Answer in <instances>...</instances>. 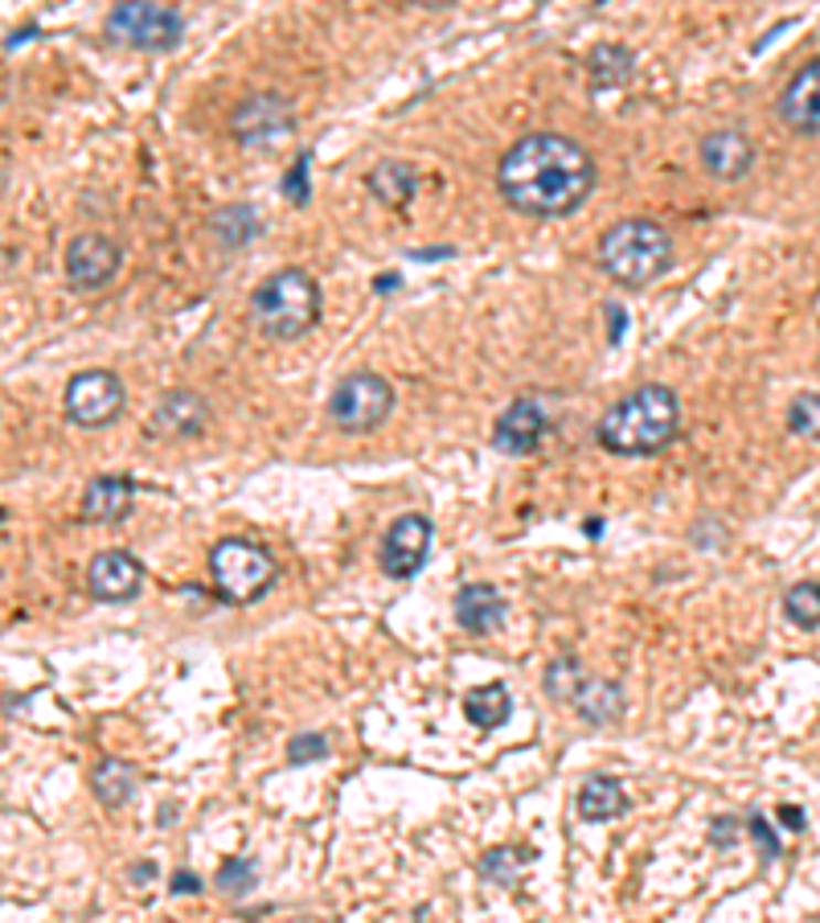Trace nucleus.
<instances>
[{"label": "nucleus", "mask_w": 820, "mask_h": 923, "mask_svg": "<svg viewBox=\"0 0 820 923\" xmlns=\"http://www.w3.org/2000/svg\"><path fill=\"white\" fill-rule=\"evenodd\" d=\"M497 189L525 218H566L595 189V160L558 131H530L497 165Z\"/></svg>", "instance_id": "obj_1"}, {"label": "nucleus", "mask_w": 820, "mask_h": 923, "mask_svg": "<svg viewBox=\"0 0 820 923\" xmlns=\"http://www.w3.org/2000/svg\"><path fill=\"white\" fill-rule=\"evenodd\" d=\"M677 432H681V403L661 382H648L624 394L619 403L607 406V415L595 427L599 444L611 456H657L673 444Z\"/></svg>", "instance_id": "obj_2"}, {"label": "nucleus", "mask_w": 820, "mask_h": 923, "mask_svg": "<svg viewBox=\"0 0 820 923\" xmlns=\"http://www.w3.org/2000/svg\"><path fill=\"white\" fill-rule=\"evenodd\" d=\"M599 267L619 288H648L673 267V238L652 218H624L599 238Z\"/></svg>", "instance_id": "obj_3"}, {"label": "nucleus", "mask_w": 820, "mask_h": 923, "mask_svg": "<svg viewBox=\"0 0 820 923\" xmlns=\"http://www.w3.org/2000/svg\"><path fill=\"white\" fill-rule=\"evenodd\" d=\"M320 320V288L317 279L300 267L271 272L259 288L251 291V325L267 341H300Z\"/></svg>", "instance_id": "obj_4"}, {"label": "nucleus", "mask_w": 820, "mask_h": 923, "mask_svg": "<svg viewBox=\"0 0 820 923\" xmlns=\"http://www.w3.org/2000/svg\"><path fill=\"white\" fill-rule=\"evenodd\" d=\"M279 563L271 559V550H263L259 542H246V538H222L210 550V579H214V592L226 604H255L271 592Z\"/></svg>", "instance_id": "obj_5"}, {"label": "nucleus", "mask_w": 820, "mask_h": 923, "mask_svg": "<svg viewBox=\"0 0 820 923\" xmlns=\"http://www.w3.org/2000/svg\"><path fill=\"white\" fill-rule=\"evenodd\" d=\"M185 21L177 9L160 4V0H119L116 9L107 13V38L128 50H173L181 45Z\"/></svg>", "instance_id": "obj_6"}, {"label": "nucleus", "mask_w": 820, "mask_h": 923, "mask_svg": "<svg viewBox=\"0 0 820 923\" xmlns=\"http://www.w3.org/2000/svg\"><path fill=\"white\" fill-rule=\"evenodd\" d=\"M390 411H394V386L382 374H374V370L349 374L329 399V418L345 435L377 432L390 418Z\"/></svg>", "instance_id": "obj_7"}, {"label": "nucleus", "mask_w": 820, "mask_h": 923, "mask_svg": "<svg viewBox=\"0 0 820 923\" xmlns=\"http://www.w3.org/2000/svg\"><path fill=\"white\" fill-rule=\"evenodd\" d=\"M62 403H66V418L74 427L99 432L124 415V382L111 370H83L66 382Z\"/></svg>", "instance_id": "obj_8"}, {"label": "nucleus", "mask_w": 820, "mask_h": 923, "mask_svg": "<svg viewBox=\"0 0 820 923\" xmlns=\"http://www.w3.org/2000/svg\"><path fill=\"white\" fill-rule=\"evenodd\" d=\"M231 131L243 148H275L296 131V112L284 95H246L231 112Z\"/></svg>", "instance_id": "obj_9"}, {"label": "nucleus", "mask_w": 820, "mask_h": 923, "mask_svg": "<svg viewBox=\"0 0 820 923\" xmlns=\"http://www.w3.org/2000/svg\"><path fill=\"white\" fill-rule=\"evenodd\" d=\"M432 521L423 513H403V518L390 521L386 538L377 547V566L386 579H415L427 563V550H432Z\"/></svg>", "instance_id": "obj_10"}, {"label": "nucleus", "mask_w": 820, "mask_h": 923, "mask_svg": "<svg viewBox=\"0 0 820 923\" xmlns=\"http://www.w3.org/2000/svg\"><path fill=\"white\" fill-rule=\"evenodd\" d=\"M550 435V406L537 394H521L504 406L497 427H492V447L504 456H530L542 447V439Z\"/></svg>", "instance_id": "obj_11"}, {"label": "nucleus", "mask_w": 820, "mask_h": 923, "mask_svg": "<svg viewBox=\"0 0 820 923\" xmlns=\"http://www.w3.org/2000/svg\"><path fill=\"white\" fill-rule=\"evenodd\" d=\"M124 251L107 234H78L66 246V279L74 291H99L119 275Z\"/></svg>", "instance_id": "obj_12"}, {"label": "nucleus", "mask_w": 820, "mask_h": 923, "mask_svg": "<svg viewBox=\"0 0 820 923\" xmlns=\"http://www.w3.org/2000/svg\"><path fill=\"white\" fill-rule=\"evenodd\" d=\"M145 587V566L128 550H99L87 566V592L99 604H128Z\"/></svg>", "instance_id": "obj_13"}, {"label": "nucleus", "mask_w": 820, "mask_h": 923, "mask_svg": "<svg viewBox=\"0 0 820 923\" xmlns=\"http://www.w3.org/2000/svg\"><path fill=\"white\" fill-rule=\"evenodd\" d=\"M779 119L800 136H820V59L788 78V87L779 91Z\"/></svg>", "instance_id": "obj_14"}, {"label": "nucleus", "mask_w": 820, "mask_h": 923, "mask_svg": "<svg viewBox=\"0 0 820 923\" xmlns=\"http://www.w3.org/2000/svg\"><path fill=\"white\" fill-rule=\"evenodd\" d=\"M697 160H702V169L710 177H718V181H738V177H747L750 165H755V145L747 140V131L718 128L697 145Z\"/></svg>", "instance_id": "obj_15"}, {"label": "nucleus", "mask_w": 820, "mask_h": 923, "mask_svg": "<svg viewBox=\"0 0 820 923\" xmlns=\"http://www.w3.org/2000/svg\"><path fill=\"white\" fill-rule=\"evenodd\" d=\"M504 595L492 587V583H468V587H460V595H456V624H460L464 633L472 636H489L501 628L504 620Z\"/></svg>", "instance_id": "obj_16"}, {"label": "nucleus", "mask_w": 820, "mask_h": 923, "mask_svg": "<svg viewBox=\"0 0 820 923\" xmlns=\"http://www.w3.org/2000/svg\"><path fill=\"white\" fill-rule=\"evenodd\" d=\"M136 506V485L131 477H95L83 492V518L95 526H116Z\"/></svg>", "instance_id": "obj_17"}, {"label": "nucleus", "mask_w": 820, "mask_h": 923, "mask_svg": "<svg viewBox=\"0 0 820 923\" xmlns=\"http://www.w3.org/2000/svg\"><path fill=\"white\" fill-rule=\"evenodd\" d=\"M205 423H210V406L193 390H173L160 399L157 435H164V439H193L205 432Z\"/></svg>", "instance_id": "obj_18"}, {"label": "nucleus", "mask_w": 820, "mask_h": 923, "mask_svg": "<svg viewBox=\"0 0 820 923\" xmlns=\"http://www.w3.org/2000/svg\"><path fill=\"white\" fill-rule=\"evenodd\" d=\"M628 813V793H624V784L611 776H590L583 788H578V817L590 825H604V821H616V817H624Z\"/></svg>", "instance_id": "obj_19"}, {"label": "nucleus", "mask_w": 820, "mask_h": 923, "mask_svg": "<svg viewBox=\"0 0 820 923\" xmlns=\"http://www.w3.org/2000/svg\"><path fill=\"white\" fill-rule=\"evenodd\" d=\"M90 793L103 808H124L136 796V767L124 760H103L90 772Z\"/></svg>", "instance_id": "obj_20"}, {"label": "nucleus", "mask_w": 820, "mask_h": 923, "mask_svg": "<svg viewBox=\"0 0 820 923\" xmlns=\"http://www.w3.org/2000/svg\"><path fill=\"white\" fill-rule=\"evenodd\" d=\"M571 702H575V710L590 722V726L619 722V714H624V693H619V686H611V681H583Z\"/></svg>", "instance_id": "obj_21"}, {"label": "nucleus", "mask_w": 820, "mask_h": 923, "mask_svg": "<svg viewBox=\"0 0 820 923\" xmlns=\"http://www.w3.org/2000/svg\"><path fill=\"white\" fill-rule=\"evenodd\" d=\"M509 710H513V698H509L501 681H489V686H480V690L464 698V714L480 731H497L501 722H509Z\"/></svg>", "instance_id": "obj_22"}, {"label": "nucleus", "mask_w": 820, "mask_h": 923, "mask_svg": "<svg viewBox=\"0 0 820 923\" xmlns=\"http://www.w3.org/2000/svg\"><path fill=\"white\" fill-rule=\"evenodd\" d=\"M365 185L374 189L377 202H386V205H394V210H398V205H406L411 198H415L418 181H415V173L406 169L403 160H386V165H377L374 173L365 177Z\"/></svg>", "instance_id": "obj_23"}, {"label": "nucleus", "mask_w": 820, "mask_h": 923, "mask_svg": "<svg viewBox=\"0 0 820 923\" xmlns=\"http://www.w3.org/2000/svg\"><path fill=\"white\" fill-rule=\"evenodd\" d=\"M259 234V214L251 205H226L214 214V238L222 246H243Z\"/></svg>", "instance_id": "obj_24"}, {"label": "nucleus", "mask_w": 820, "mask_h": 923, "mask_svg": "<svg viewBox=\"0 0 820 923\" xmlns=\"http://www.w3.org/2000/svg\"><path fill=\"white\" fill-rule=\"evenodd\" d=\"M784 616L805 633L820 628V583H791L784 592Z\"/></svg>", "instance_id": "obj_25"}, {"label": "nucleus", "mask_w": 820, "mask_h": 923, "mask_svg": "<svg viewBox=\"0 0 820 923\" xmlns=\"http://www.w3.org/2000/svg\"><path fill=\"white\" fill-rule=\"evenodd\" d=\"M788 432L800 439H820V394H796L788 403Z\"/></svg>", "instance_id": "obj_26"}, {"label": "nucleus", "mask_w": 820, "mask_h": 923, "mask_svg": "<svg viewBox=\"0 0 820 923\" xmlns=\"http://www.w3.org/2000/svg\"><path fill=\"white\" fill-rule=\"evenodd\" d=\"M583 681L587 678H583V669H578L575 657H558V661L546 665V690H550V698H558V702L575 698Z\"/></svg>", "instance_id": "obj_27"}, {"label": "nucleus", "mask_w": 820, "mask_h": 923, "mask_svg": "<svg viewBox=\"0 0 820 923\" xmlns=\"http://www.w3.org/2000/svg\"><path fill=\"white\" fill-rule=\"evenodd\" d=\"M255 887V862H246V858H226L222 862V870H217V891L226 894H243Z\"/></svg>", "instance_id": "obj_28"}, {"label": "nucleus", "mask_w": 820, "mask_h": 923, "mask_svg": "<svg viewBox=\"0 0 820 923\" xmlns=\"http://www.w3.org/2000/svg\"><path fill=\"white\" fill-rule=\"evenodd\" d=\"M525 862V853H513V850H492L484 853V862H480V874L492 882H501V887H509V882H518V866Z\"/></svg>", "instance_id": "obj_29"}, {"label": "nucleus", "mask_w": 820, "mask_h": 923, "mask_svg": "<svg viewBox=\"0 0 820 923\" xmlns=\"http://www.w3.org/2000/svg\"><path fill=\"white\" fill-rule=\"evenodd\" d=\"M324 755H329V739L324 735H296L288 743L291 764H312V760H324Z\"/></svg>", "instance_id": "obj_30"}, {"label": "nucleus", "mask_w": 820, "mask_h": 923, "mask_svg": "<svg viewBox=\"0 0 820 923\" xmlns=\"http://www.w3.org/2000/svg\"><path fill=\"white\" fill-rule=\"evenodd\" d=\"M308 165H312V157L303 152V157H296V165L288 169V177H284V193H288L296 205H303L308 198H312V189H308Z\"/></svg>", "instance_id": "obj_31"}, {"label": "nucleus", "mask_w": 820, "mask_h": 923, "mask_svg": "<svg viewBox=\"0 0 820 923\" xmlns=\"http://www.w3.org/2000/svg\"><path fill=\"white\" fill-rule=\"evenodd\" d=\"M747 825H750V837L759 841V853H763V858H767V862H771V858H779V841H776V834L767 829V821H763V817H750Z\"/></svg>", "instance_id": "obj_32"}, {"label": "nucleus", "mask_w": 820, "mask_h": 923, "mask_svg": "<svg viewBox=\"0 0 820 923\" xmlns=\"http://www.w3.org/2000/svg\"><path fill=\"white\" fill-rule=\"evenodd\" d=\"M734 829H738V821H734V817H718V821H714V829H710V841H714V846H731Z\"/></svg>", "instance_id": "obj_33"}, {"label": "nucleus", "mask_w": 820, "mask_h": 923, "mask_svg": "<svg viewBox=\"0 0 820 923\" xmlns=\"http://www.w3.org/2000/svg\"><path fill=\"white\" fill-rule=\"evenodd\" d=\"M779 817H784V825H788V829H805V825H808L805 808H796V805H784V808H779Z\"/></svg>", "instance_id": "obj_34"}, {"label": "nucleus", "mask_w": 820, "mask_h": 923, "mask_svg": "<svg viewBox=\"0 0 820 923\" xmlns=\"http://www.w3.org/2000/svg\"><path fill=\"white\" fill-rule=\"evenodd\" d=\"M173 891H177V894H181V891H185V894H198V891H202V882H198V874H177V879H173Z\"/></svg>", "instance_id": "obj_35"}, {"label": "nucleus", "mask_w": 820, "mask_h": 923, "mask_svg": "<svg viewBox=\"0 0 820 923\" xmlns=\"http://www.w3.org/2000/svg\"><path fill=\"white\" fill-rule=\"evenodd\" d=\"M418 4H432V9H439V4H451V0H418Z\"/></svg>", "instance_id": "obj_36"}]
</instances>
